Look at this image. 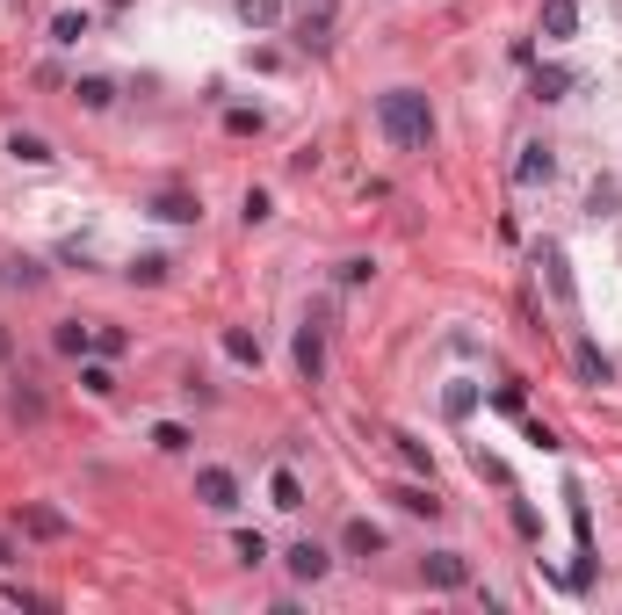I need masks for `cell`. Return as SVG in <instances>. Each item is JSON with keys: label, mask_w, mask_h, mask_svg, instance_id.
I'll use <instances>...</instances> for the list:
<instances>
[{"label": "cell", "mask_w": 622, "mask_h": 615, "mask_svg": "<svg viewBox=\"0 0 622 615\" xmlns=\"http://www.w3.org/2000/svg\"><path fill=\"white\" fill-rule=\"evenodd\" d=\"M377 131L391 138V152H427L434 138V109L420 87H384L377 95Z\"/></svg>", "instance_id": "obj_1"}, {"label": "cell", "mask_w": 622, "mask_h": 615, "mask_svg": "<svg viewBox=\"0 0 622 615\" xmlns=\"http://www.w3.org/2000/svg\"><path fill=\"white\" fill-rule=\"evenodd\" d=\"M442 413H449V420H471V413H478V384H471V377H456V384L442 391Z\"/></svg>", "instance_id": "obj_21"}, {"label": "cell", "mask_w": 622, "mask_h": 615, "mask_svg": "<svg viewBox=\"0 0 622 615\" xmlns=\"http://www.w3.org/2000/svg\"><path fill=\"white\" fill-rule=\"evenodd\" d=\"M0 290H44V268L29 254H8V261H0Z\"/></svg>", "instance_id": "obj_16"}, {"label": "cell", "mask_w": 622, "mask_h": 615, "mask_svg": "<svg viewBox=\"0 0 622 615\" xmlns=\"http://www.w3.org/2000/svg\"><path fill=\"white\" fill-rule=\"evenodd\" d=\"M22 536H37V543H66L73 521L58 514V507H22Z\"/></svg>", "instance_id": "obj_11"}, {"label": "cell", "mask_w": 622, "mask_h": 615, "mask_svg": "<svg viewBox=\"0 0 622 615\" xmlns=\"http://www.w3.org/2000/svg\"><path fill=\"white\" fill-rule=\"evenodd\" d=\"M0 565H15V543H8V536H0Z\"/></svg>", "instance_id": "obj_35"}, {"label": "cell", "mask_w": 622, "mask_h": 615, "mask_svg": "<svg viewBox=\"0 0 622 615\" xmlns=\"http://www.w3.org/2000/svg\"><path fill=\"white\" fill-rule=\"evenodd\" d=\"M167 268H174L167 254H138V261H131V268H123V275H131V283H138V290H160V283H167Z\"/></svg>", "instance_id": "obj_20"}, {"label": "cell", "mask_w": 622, "mask_h": 615, "mask_svg": "<svg viewBox=\"0 0 622 615\" xmlns=\"http://www.w3.org/2000/svg\"><path fill=\"white\" fill-rule=\"evenodd\" d=\"M391 442H398V456H406L413 471H434V456H427V442H420V435H391Z\"/></svg>", "instance_id": "obj_33"}, {"label": "cell", "mask_w": 622, "mask_h": 615, "mask_svg": "<svg viewBox=\"0 0 622 615\" xmlns=\"http://www.w3.org/2000/svg\"><path fill=\"white\" fill-rule=\"evenodd\" d=\"M340 550H348V558H362V565H369V558H384V529H377V521H362V514H355L348 529H340Z\"/></svg>", "instance_id": "obj_8"}, {"label": "cell", "mask_w": 622, "mask_h": 615, "mask_svg": "<svg viewBox=\"0 0 622 615\" xmlns=\"http://www.w3.org/2000/svg\"><path fill=\"white\" fill-rule=\"evenodd\" d=\"M615 203H622V189H615V181H594V196H586V218H608Z\"/></svg>", "instance_id": "obj_32"}, {"label": "cell", "mask_w": 622, "mask_h": 615, "mask_svg": "<svg viewBox=\"0 0 622 615\" xmlns=\"http://www.w3.org/2000/svg\"><path fill=\"white\" fill-rule=\"evenodd\" d=\"M340 290H362V283H377V261L369 254H355V261H340V275H333Z\"/></svg>", "instance_id": "obj_29"}, {"label": "cell", "mask_w": 622, "mask_h": 615, "mask_svg": "<svg viewBox=\"0 0 622 615\" xmlns=\"http://www.w3.org/2000/svg\"><path fill=\"white\" fill-rule=\"evenodd\" d=\"M268 500H275V507H283V514H297V507H304V478H297V471L283 464V471H275V478H268Z\"/></svg>", "instance_id": "obj_18"}, {"label": "cell", "mask_w": 622, "mask_h": 615, "mask_svg": "<svg viewBox=\"0 0 622 615\" xmlns=\"http://www.w3.org/2000/svg\"><path fill=\"white\" fill-rule=\"evenodd\" d=\"M73 95H80V109H95V116H102V109L116 102V87H109L102 73H80V80H73Z\"/></svg>", "instance_id": "obj_19"}, {"label": "cell", "mask_w": 622, "mask_h": 615, "mask_svg": "<svg viewBox=\"0 0 622 615\" xmlns=\"http://www.w3.org/2000/svg\"><path fill=\"white\" fill-rule=\"evenodd\" d=\"M290 572L304 579V587H319V579L333 572V558H326V543H311V536H304V543H290Z\"/></svg>", "instance_id": "obj_12"}, {"label": "cell", "mask_w": 622, "mask_h": 615, "mask_svg": "<svg viewBox=\"0 0 622 615\" xmlns=\"http://www.w3.org/2000/svg\"><path fill=\"white\" fill-rule=\"evenodd\" d=\"M225 355H232L239 369H261V341H254L246 326H225Z\"/></svg>", "instance_id": "obj_22"}, {"label": "cell", "mask_w": 622, "mask_h": 615, "mask_svg": "<svg viewBox=\"0 0 622 615\" xmlns=\"http://www.w3.org/2000/svg\"><path fill=\"white\" fill-rule=\"evenodd\" d=\"M196 500H203L210 514H232V507H239V478H232L225 464H203V471H196Z\"/></svg>", "instance_id": "obj_4"}, {"label": "cell", "mask_w": 622, "mask_h": 615, "mask_svg": "<svg viewBox=\"0 0 622 615\" xmlns=\"http://www.w3.org/2000/svg\"><path fill=\"white\" fill-rule=\"evenodd\" d=\"M420 572H427V587H434V594L471 587V565H463V550H427V558H420Z\"/></svg>", "instance_id": "obj_3"}, {"label": "cell", "mask_w": 622, "mask_h": 615, "mask_svg": "<svg viewBox=\"0 0 622 615\" xmlns=\"http://www.w3.org/2000/svg\"><path fill=\"white\" fill-rule=\"evenodd\" d=\"M239 218H246V225H268V218H275V203H268V189H246V203H239Z\"/></svg>", "instance_id": "obj_30"}, {"label": "cell", "mask_w": 622, "mask_h": 615, "mask_svg": "<svg viewBox=\"0 0 622 615\" xmlns=\"http://www.w3.org/2000/svg\"><path fill=\"white\" fill-rule=\"evenodd\" d=\"M189 427H181V420H160V427H152V449H167V456H189Z\"/></svg>", "instance_id": "obj_26"}, {"label": "cell", "mask_w": 622, "mask_h": 615, "mask_svg": "<svg viewBox=\"0 0 622 615\" xmlns=\"http://www.w3.org/2000/svg\"><path fill=\"white\" fill-rule=\"evenodd\" d=\"M536 29L550 44H565V37H579V0H543V15H536Z\"/></svg>", "instance_id": "obj_9"}, {"label": "cell", "mask_w": 622, "mask_h": 615, "mask_svg": "<svg viewBox=\"0 0 622 615\" xmlns=\"http://www.w3.org/2000/svg\"><path fill=\"white\" fill-rule=\"evenodd\" d=\"M391 500H398V507H406V514H427V521H434V514H442V500H434V492H427V485H391Z\"/></svg>", "instance_id": "obj_24"}, {"label": "cell", "mask_w": 622, "mask_h": 615, "mask_svg": "<svg viewBox=\"0 0 622 615\" xmlns=\"http://www.w3.org/2000/svg\"><path fill=\"white\" fill-rule=\"evenodd\" d=\"M225 131L232 138H261V109H225Z\"/></svg>", "instance_id": "obj_31"}, {"label": "cell", "mask_w": 622, "mask_h": 615, "mask_svg": "<svg viewBox=\"0 0 622 615\" xmlns=\"http://www.w3.org/2000/svg\"><path fill=\"white\" fill-rule=\"evenodd\" d=\"M8 413L15 420H44V391L37 384H8Z\"/></svg>", "instance_id": "obj_25"}, {"label": "cell", "mask_w": 622, "mask_h": 615, "mask_svg": "<svg viewBox=\"0 0 622 615\" xmlns=\"http://www.w3.org/2000/svg\"><path fill=\"white\" fill-rule=\"evenodd\" d=\"M615 22H622V0H615Z\"/></svg>", "instance_id": "obj_37"}, {"label": "cell", "mask_w": 622, "mask_h": 615, "mask_svg": "<svg viewBox=\"0 0 622 615\" xmlns=\"http://www.w3.org/2000/svg\"><path fill=\"white\" fill-rule=\"evenodd\" d=\"M80 391H87V398H109V391H116V369H109V362H80Z\"/></svg>", "instance_id": "obj_27"}, {"label": "cell", "mask_w": 622, "mask_h": 615, "mask_svg": "<svg viewBox=\"0 0 622 615\" xmlns=\"http://www.w3.org/2000/svg\"><path fill=\"white\" fill-rule=\"evenodd\" d=\"M550 181H557V152L543 138H528L521 160H514V189H550Z\"/></svg>", "instance_id": "obj_2"}, {"label": "cell", "mask_w": 622, "mask_h": 615, "mask_svg": "<svg viewBox=\"0 0 622 615\" xmlns=\"http://www.w3.org/2000/svg\"><path fill=\"white\" fill-rule=\"evenodd\" d=\"M8 152H15V160H22V167H51V160H58V152H51V138H44V131H15V138H8Z\"/></svg>", "instance_id": "obj_17"}, {"label": "cell", "mask_w": 622, "mask_h": 615, "mask_svg": "<svg viewBox=\"0 0 622 615\" xmlns=\"http://www.w3.org/2000/svg\"><path fill=\"white\" fill-rule=\"evenodd\" d=\"M51 348L66 355V362H87V355H95V326H80V319H58V326H51Z\"/></svg>", "instance_id": "obj_10"}, {"label": "cell", "mask_w": 622, "mask_h": 615, "mask_svg": "<svg viewBox=\"0 0 622 615\" xmlns=\"http://www.w3.org/2000/svg\"><path fill=\"white\" fill-rule=\"evenodd\" d=\"M297 377H304V384L326 377V319H304V326H297Z\"/></svg>", "instance_id": "obj_5"}, {"label": "cell", "mask_w": 622, "mask_h": 615, "mask_svg": "<svg viewBox=\"0 0 622 615\" xmlns=\"http://www.w3.org/2000/svg\"><path fill=\"white\" fill-rule=\"evenodd\" d=\"M232 558H239V565H268V536H261V529H239V536H232Z\"/></svg>", "instance_id": "obj_28"}, {"label": "cell", "mask_w": 622, "mask_h": 615, "mask_svg": "<svg viewBox=\"0 0 622 615\" xmlns=\"http://www.w3.org/2000/svg\"><path fill=\"white\" fill-rule=\"evenodd\" d=\"M536 268H543V283H550V297H557V304H565V312H572L579 297H572V268H565V254H557V246H543V254H536Z\"/></svg>", "instance_id": "obj_13"}, {"label": "cell", "mask_w": 622, "mask_h": 615, "mask_svg": "<svg viewBox=\"0 0 622 615\" xmlns=\"http://www.w3.org/2000/svg\"><path fill=\"white\" fill-rule=\"evenodd\" d=\"M87 29H95V15H87V8H58V15H51V44H58V51H73Z\"/></svg>", "instance_id": "obj_15"}, {"label": "cell", "mask_w": 622, "mask_h": 615, "mask_svg": "<svg viewBox=\"0 0 622 615\" xmlns=\"http://www.w3.org/2000/svg\"><path fill=\"white\" fill-rule=\"evenodd\" d=\"M95 348L102 355H123V326H95Z\"/></svg>", "instance_id": "obj_34"}, {"label": "cell", "mask_w": 622, "mask_h": 615, "mask_svg": "<svg viewBox=\"0 0 622 615\" xmlns=\"http://www.w3.org/2000/svg\"><path fill=\"white\" fill-rule=\"evenodd\" d=\"M8 355H15V341H8V326H0V362H8Z\"/></svg>", "instance_id": "obj_36"}, {"label": "cell", "mask_w": 622, "mask_h": 615, "mask_svg": "<svg viewBox=\"0 0 622 615\" xmlns=\"http://www.w3.org/2000/svg\"><path fill=\"white\" fill-rule=\"evenodd\" d=\"M232 15L254 29V37H268V29H283V0H232Z\"/></svg>", "instance_id": "obj_14"}, {"label": "cell", "mask_w": 622, "mask_h": 615, "mask_svg": "<svg viewBox=\"0 0 622 615\" xmlns=\"http://www.w3.org/2000/svg\"><path fill=\"white\" fill-rule=\"evenodd\" d=\"M572 87H579V73H572V66H536V73H528V95H536L543 109H550V102H565Z\"/></svg>", "instance_id": "obj_7"}, {"label": "cell", "mask_w": 622, "mask_h": 615, "mask_svg": "<svg viewBox=\"0 0 622 615\" xmlns=\"http://www.w3.org/2000/svg\"><path fill=\"white\" fill-rule=\"evenodd\" d=\"M579 377H586V384H615V362H608L594 341H579Z\"/></svg>", "instance_id": "obj_23"}, {"label": "cell", "mask_w": 622, "mask_h": 615, "mask_svg": "<svg viewBox=\"0 0 622 615\" xmlns=\"http://www.w3.org/2000/svg\"><path fill=\"white\" fill-rule=\"evenodd\" d=\"M145 210H152V218H167V225H196V218H203V196H189V189H160Z\"/></svg>", "instance_id": "obj_6"}]
</instances>
